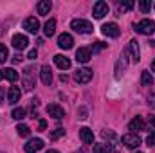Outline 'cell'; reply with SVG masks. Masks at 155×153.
I'll return each mask as SVG.
<instances>
[{"mask_svg":"<svg viewBox=\"0 0 155 153\" xmlns=\"http://www.w3.org/2000/svg\"><path fill=\"white\" fill-rule=\"evenodd\" d=\"M134 29H135V33H139V34H153L155 33V22L153 20H141V22H137L135 25H134Z\"/></svg>","mask_w":155,"mask_h":153,"instance_id":"obj_1","label":"cell"},{"mask_svg":"<svg viewBox=\"0 0 155 153\" xmlns=\"http://www.w3.org/2000/svg\"><path fill=\"white\" fill-rule=\"evenodd\" d=\"M71 27H72L76 33H81V34H88V33H92V29H94L88 20H81V18L72 20V22H71Z\"/></svg>","mask_w":155,"mask_h":153,"instance_id":"obj_2","label":"cell"},{"mask_svg":"<svg viewBox=\"0 0 155 153\" xmlns=\"http://www.w3.org/2000/svg\"><path fill=\"white\" fill-rule=\"evenodd\" d=\"M121 141H123V144H124L126 148H130V150H135V148L141 146V137L135 135V133H126V135H123Z\"/></svg>","mask_w":155,"mask_h":153,"instance_id":"obj_3","label":"cell"},{"mask_svg":"<svg viewBox=\"0 0 155 153\" xmlns=\"http://www.w3.org/2000/svg\"><path fill=\"white\" fill-rule=\"evenodd\" d=\"M101 33H103L105 36H108V38H117V36H119V33H121V29H119V25H117V24L110 22V24H105V25L101 27Z\"/></svg>","mask_w":155,"mask_h":153,"instance_id":"obj_4","label":"cell"},{"mask_svg":"<svg viewBox=\"0 0 155 153\" xmlns=\"http://www.w3.org/2000/svg\"><path fill=\"white\" fill-rule=\"evenodd\" d=\"M24 29H25L27 33H31V34H36L38 29H40V22L35 16H29V18L24 20Z\"/></svg>","mask_w":155,"mask_h":153,"instance_id":"obj_5","label":"cell"},{"mask_svg":"<svg viewBox=\"0 0 155 153\" xmlns=\"http://www.w3.org/2000/svg\"><path fill=\"white\" fill-rule=\"evenodd\" d=\"M74 79H76V83H88L92 79V70L90 69H78L74 72Z\"/></svg>","mask_w":155,"mask_h":153,"instance_id":"obj_6","label":"cell"},{"mask_svg":"<svg viewBox=\"0 0 155 153\" xmlns=\"http://www.w3.org/2000/svg\"><path fill=\"white\" fill-rule=\"evenodd\" d=\"M72 45H74V38H72L69 33H63V34L58 36V47L69 50V49H72Z\"/></svg>","mask_w":155,"mask_h":153,"instance_id":"obj_7","label":"cell"},{"mask_svg":"<svg viewBox=\"0 0 155 153\" xmlns=\"http://www.w3.org/2000/svg\"><path fill=\"white\" fill-rule=\"evenodd\" d=\"M92 13H94V18H103L105 15H108V4L107 2H101V0L96 2Z\"/></svg>","mask_w":155,"mask_h":153,"instance_id":"obj_8","label":"cell"},{"mask_svg":"<svg viewBox=\"0 0 155 153\" xmlns=\"http://www.w3.org/2000/svg\"><path fill=\"white\" fill-rule=\"evenodd\" d=\"M41 148H43V141H41V139H31V141H27V144L24 146L25 153H36V151H40Z\"/></svg>","mask_w":155,"mask_h":153,"instance_id":"obj_9","label":"cell"},{"mask_svg":"<svg viewBox=\"0 0 155 153\" xmlns=\"http://www.w3.org/2000/svg\"><path fill=\"white\" fill-rule=\"evenodd\" d=\"M27 45H29V40H27L25 34H15L13 36V47L16 50H24Z\"/></svg>","mask_w":155,"mask_h":153,"instance_id":"obj_10","label":"cell"},{"mask_svg":"<svg viewBox=\"0 0 155 153\" xmlns=\"http://www.w3.org/2000/svg\"><path fill=\"white\" fill-rule=\"evenodd\" d=\"M128 52H130V56H132V61L139 63V60H141V52H139V41H137V40H132V41H130V45H128Z\"/></svg>","mask_w":155,"mask_h":153,"instance_id":"obj_11","label":"cell"},{"mask_svg":"<svg viewBox=\"0 0 155 153\" xmlns=\"http://www.w3.org/2000/svg\"><path fill=\"white\" fill-rule=\"evenodd\" d=\"M40 79H41L43 85H51V81H52V70H51L49 65H41V69H40Z\"/></svg>","mask_w":155,"mask_h":153,"instance_id":"obj_12","label":"cell"},{"mask_svg":"<svg viewBox=\"0 0 155 153\" xmlns=\"http://www.w3.org/2000/svg\"><path fill=\"white\" fill-rule=\"evenodd\" d=\"M128 130H132V133L144 130V121H143V117H141V115L134 117V119L130 121V124H128Z\"/></svg>","mask_w":155,"mask_h":153,"instance_id":"obj_13","label":"cell"},{"mask_svg":"<svg viewBox=\"0 0 155 153\" xmlns=\"http://www.w3.org/2000/svg\"><path fill=\"white\" fill-rule=\"evenodd\" d=\"M79 137H81L83 144H94V133H92V130H90V128L83 126V128L79 130Z\"/></svg>","mask_w":155,"mask_h":153,"instance_id":"obj_14","label":"cell"},{"mask_svg":"<svg viewBox=\"0 0 155 153\" xmlns=\"http://www.w3.org/2000/svg\"><path fill=\"white\" fill-rule=\"evenodd\" d=\"M92 58V54H90V49H87V47H81V49H78L76 50V60L79 63H88V60Z\"/></svg>","mask_w":155,"mask_h":153,"instance_id":"obj_15","label":"cell"},{"mask_svg":"<svg viewBox=\"0 0 155 153\" xmlns=\"http://www.w3.org/2000/svg\"><path fill=\"white\" fill-rule=\"evenodd\" d=\"M54 63H56V67H58V69H61V70H67V69H71V60H69L67 56L56 54V56H54Z\"/></svg>","mask_w":155,"mask_h":153,"instance_id":"obj_16","label":"cell"},{"mask_svg":"<svg viewBox=\"0 0 155 153\" xmlns=\"http://www.w3.org/2000/svg\"><path fill=\"white\" fill-rule=\"evenodd\" d=\"M47 114L51 115V117H54V119H61L63 115H65V112H63V108L61 106H58V105H47Z\"/></svg>","mask_w":155,"mask_h":153,"instance_id":"obj_17","label":"cell"},{"mask_svg":"<svg viewBox=\"0 0 155 153\" xmlns=\"http://www.w3.org/2000/svg\"><path fill=\"white\" fill-rule=\"evenodd\" d=\"M20 96H22L20 88H18V86H11L9 92H7V103H11V105L18 103V101H20Z\"/></svg>","mask_w":155,"mask_h":153,"instance_id":"obj_18","label":"cell"},{"mask_svg":"<svg viewBox=\"0 0 155 153\" xmlns=\"http://www.w3.org/2000/svg\"><path fill=\"white\" fill-rule=\"evenodd\" d=\"M43 33H45L47 38H51V36L56 33V20H54V18H51V20L45 22V25H43Z\"/></svg>","mask_w":155,"mask_h":153,"instance_id":"obj_19","label":"cell"},{"mask_svg":"<svg viewBox=\"0 0 155 153\" xmlns=\"http://www.w3.org/2000/svg\"><path fill=\"white\" fill-rule=\"evenodd\" d=\"M51 7H52V4H51L49 0H41V2H38V5H36V9H38V15H41V16L49 15Z\"/></svg>","mask_w":155,"mask_h":153,"instance_id":"obj_20","label":"cell"},{"mask_svg":"<svg viewBox=\"0 0 155 153\" xmlns=\"http://www.w3.org/2000/svg\"><path fill=\"white\" fill-rule=\"evenodd\" d=\"M31 74H33V67H27L25 69V79H24V88L25 90H33V86H35V81L31 79Z\"/></svg>","mask_w":155,"mask_h":153,"instance_id":"obj_21","label":"cell"},{"mask_svg":"<svg viewBox=\"0 0 155 153\" xmlns=\"http://www.w3.org/2000/svg\"><path fill=\"white\" fill-rule=\"evenodd\" d=\"M4 77L9 79L11 83H15V81L18 79V72H16L15 69H5V70H4Z\"/></svg>","mask_w":155,"mask_h":153,"instance_id":"obj_22","label":"cell"},{"mask_svg":"<svg viewBox=\"0 0 155 153\" xmlns=\"http://www.w3.org/2000/svg\"><path fill=\"white\" fill-rule=\"evenodd\" d=\"M141 81H143V85H144V86H152V83H153V77H152V74H150L148 70H143Z\"/></svg>","mask_w":155,"mask_h":153,"instance_id":"obj_23","label":"cell"},{"mask_svg":"<svg viewBox=\"0 0 155 153\" xmlns=\"http://www.w3.org/2000/svg\"><path fill=\"white\" fill-rule=\"evenodd\" d=\"M134 7V2H128V0H124V2H121L119 5H117V9H119V13L123 15V13H126V11H130Z\"/></svg>","mask_w":155,"mask_h":153,"instance_id":"obj_24","label":"cell"},{"mask_svg":"<svg viewBox=\"0 0 155 153\" xmlns=\"http://www.w3.org/2000/svg\"><path fill=\"white\" fill-rule=\"evenodd\" d=\"M16 132H18V135H22V137H27V135L31 133V128H29L27 124H18V126H16Z\"/></svg>","mask_w":155,"mask_h":153,"instance_id":"obj_25","label":"cell"},{"mask_svg":"<svg viewBox=\"0 0 155 153\" xmlns=\"http://www.w3.org/2000/svg\"><path fill=\"white\" fill-rule=\"evenodd\" d=\"M126 69V60L123 58V63L121 61H117V65H116V77H121L123 76V70Z\"/></svg>","mask_w":155,"mask_h":153,"instance_id":"obj_26","label":"cell"},{"mask_svg":"<svg viewBox=\"0 0 155 153\" xmlns=\"http://www.w3.org/2000/svg\"><path fill=\"white\" fill-rule=\"evenodd\" d=\"M139 9H141L143 13H150V9H152V2H150V0H141V2H139Z\"/></svg>","mask_w":155,"mask_h":153,"instance_id":"obj_27","label":"cell"},{"mask_svg":"<svg viewBox=\"0 0 155 153\" xmlns=\"http://www.w3.org/2000/svg\"><path fill=\"white\" fill-rule=\"evenodd\" d=\"M9 58V50H7V47L5 45H2L0 43V63H5V60Z\"/></svg>","mask_w":155,"mask_h":153,"instance_id":"obj_28","label":"cell"},{"mask_svg":"<svg viewBox=\"0 0 155 153\" xmlns=\"http://www.w3.org/2000/svg\"><path fill=\"white\" fill-rule=\"evenodd\" d=\"M11 115H13V119H16V121H22V119L25 117V110H24V108H15Z\"/></svg>","mask_w":155,"mask_h":153,"instance_id":"obj_29","label":"cell"},{"mask_svg":"<svg viewBox=\"0 0 155 153\" xmlns=\"http://www.w3.org/2000/svg\"><path fill=\"white\" fill-rule=\"evenodd\" d=\"M107 47V43H103V41H96L94 45H92V49H90V54H94V52H99L101 49H105Z\"/></svg>","mask_w":155,"mask_h":153,"instance_id":"obj_30","label":"cell"},{"mask_svg":"<svg viewBox=\"0 0 155 153\" xmlns=\"http://www.w3.org/2000/svg\"><path fill=\"white\" fill-rule=\"evenodd\" d=\"M63 133H65V130H63V128H56V130L51 133V139H52V141H56V139H60Z\"/></svg>","mask_w":155,"mask_h":153,"instance_id":"obj_31","label":"cell"},{"mask_svg":"<svg viewBox=\"0 0 155 153\" xmlns=\"http://www.w3.org/2000/svg\"><path fill=\"white\" fill-rule=\"evenodd\" d=\"M146 144H148L150 148H152V146H155V130L150 133V135H148V139H146Z\"/></svg>","mask_w":155,"mask_h":153,"instance_id":"obj_32","label":"cell"},{"mask_svg":"<svg viewBox=\"0 0 155 153\" xmlns=\"http://www.w3.org/2000/svg\"><path fill=\"white\" fill-rule=\"evenodd\" d=\"M101 135H103V139H114V137H116V133H114V132H107V130H103V132H101Z\"/></svg>","mask_w":155,"mask_h":153,"instance_id":"obj_33","label":"cell"},{"mask_svg":"<svg viewBox=\"0 0 155 153\" xmlns=\"http://www.w3.org/2000/svg\"><path fill=\"white\" fill-rule=\"evenodd\" d=\"M29 60H36L38 58V50L36 49H33V50H29V56H27Z\"/></svg>","mask_w":155,"mask_h":153,"instance_id":"obj_34","label":"cell"},{"mask_svg":"<svg viewBox=\"0 0 155 153\" xmlns=\"http://www.w3.org/2000/svg\"><path fill=\"white\" fill-rule=\"evenodd\" d=\"M94 153H105V146L103 144H96L94 146Z\"/></svg>","mask_w":155,"mask_h":153,"instance_id":"obj_35","label":"cell"},{"mask_svg":"<svg viewBox=\"0 0 155 153\" xmlns=\"http://www.w3.org/2000/svg\"><path fill=\"white\" fill-rule=\"evenodd\" d=\"M22 60H24V56H22V54H15V56H13V63H20Z\"/></svg>","mask_w":155,"mask_h":153,"instance_id":"obj_36","label":"cell"},{"mask_svg":"<svg viewBox=\"0 0 155 153\" xmlns=\"http://www.w3.org/2000/svg\"><path fill=\"white\" fill-rule=\"evenodd\" d=\"M38 128H40V132H43V130H45V128H47V122H45V121H43V119H41V121H40Z\"/></svg>","mask_w":155,"mask_h":153,"instance_id":"obj_37","label":"cell"},{"mask_svg":"<svg viewBox=\"0 0 155 153\" xmlns=\"http://www.w3.org/2000/svg\"><path fill=\"white\" fill-rule=\"evenodd\" d=\"M79 117H81V119H85V117H87V110H85V108H81V112H79Z\"/></svg>","mask_w":155,"mask_h":153,"instance_id":"obj_38","label":"cell"},{"mask_svg":"<svg viewBox=\"0 0 155 153\" xmlns=\"http://www.w3.org/2000/svg\"><path fill=\"white\" fill-rule=\"evenodd\" d=\"M67 79H69V77L65 76V74H61V76H60V81H61V83H67Z\"/></svg>","mask_w":155,"mask_h":153,"instance_id":"obj_39","label":"cell"},{"mask_svg":"<svg viewBox=\"0 0 155 153\" xmlns=\"http://www.w3.org/2000/svg\"><path fill=\"white\" fill-rule=\"evenodd\" d=\"M150 124H152V126H153V128H155V117H153V115L150 117Z\"/></svg>","mask_w":155,"mask_h":153,"instance_id":"obj_40","label":"cell"},{"mask_svg":"<svg viewBox=\"0 0 155 153\" xmlns=\"http://www.w3.org/2000/svg\"><path fill=\"white\" fill-rule=\"evenodd\" d=\"M0 103H4V90L0 88Z\"/></svg>","mask_w":155,"mask_h":153,"instance_id":"obj_41","label":"cell"},{"mask_svg":"<svg viewBox=\"0 0 155 153\" xmlns=\"http://www.w3.org/2000/svg\"><path fill=\"white\" fill-rule=\"evenodd\" d=\"M4 79V70H0V81Z\"/></svg>","mask_w":155,"mask_h":153,"instance_id":"obj_42","label":"cell"},{"mask_svg":"<svg viewBox=\"0 0 155 153\" xmlns=\"http://www.w3.org/2000/svg\"><path fill=\"white\" fill-rule=\"evenodd\" d=\"M152 70L155 72V60H153V63H152Z\"/></svg>","mask_w":155,"mask_h":153,"instance_id":"obj_43","label":"cell"},{"mask_svg":"<svg viewBox=\"0 0 155 153\" xmlns=\"http://www.w3.org/2000/svg\"><path fill=\"white\" fill-rule=\"evenodd\" d=\"M47 153H60V151H56V150H49Z\"/></svg>","mask_w":155,"mask_h":153,"instance_id":"obj_44","label":"cell"},{"mask_svg":"<svg viewBox=\"0 0 155 153\" xmlns=\"http://www.w3.org/2000/svg\"><path fill=\"white\" fill-rule=\"evenodd\" d=\"M135 153H141V151H135Z\"/></svg>","mask_w":155,"mask_h":153,"instance_id":"obj_45","label":"cell"}]
</instances>
